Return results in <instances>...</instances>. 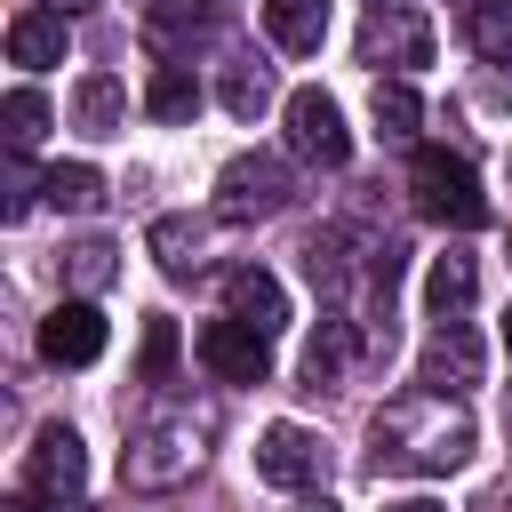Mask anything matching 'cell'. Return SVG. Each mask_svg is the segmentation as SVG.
<instances>
[{"label": "cell", "mask_w": 512, "mask_h": 512, "mask_svg": "<svg viewBox=\"0 0 512 512\" xmlns=\"http://www.w3.org/2000/svg\"><path fill=\"white\" fill-rule=\"evenodd\" d=\"M472 296H480V264H472V256H456V248H448V256H432V264H424V304H432L440 320H464V304H472Z\"/></svg>", "instance_id": "cell-17"}, {"label": "cell", "mask_w": 512, "mask_h": 512, "mask_svg": "<svg viewBox=\"0 0 512 512\" xmlns=\"http://www.w3.org/2000/svg\"><path fill=\"white\" fill-rule=\"evenodd\" d=\"M280 120H288V152H296V160H312V168H344V160H352L344 104H336L328 88H288Z\"/></svg>", "instance_id": "cell-5"}, {"label": "cell", "mask_w": 512, "mask_h": 512, "mask_svg": "<svg viewBox=\"0 0 512 512\" xmlns=\"http://www.w3.org/2000/svg\"><path fill=\"white\" fill-rule=\"evenodd\" d=\"M216 96H224V112H232V120H256V112L272 104V64L232 56V64H224V80H216Z\"/></svg>", "instance_id": "cell-18"}, {"label": "cell", "mask_w": 512, "mask_h": 512, "mask_svg": "<svg viewBox=\"0 0 512 512\" xmlns=\"http://www.w3.org/2000/svg\"><path fill=\"white\" fill-rule=\"evenodd\" d=\"M24 480H32V496L72 504V496L88 488V448H80V432H72V424H40V432H32V456H24Z\"/></svg>", "instance_id": "cell-6"}, {"label": "cell", "mask_w": 512, "mask_h": 512, "mask_svg": "<svg viewBox=\"0 0 512 512\" xmlns=\"http://www.w3.org/2000/svg\"><path fill=\"white\" fill-rule=\"evenodd\" d=\"M200 32H208V8H200V0H160V8H152V40L168 48L160 64H192L184 40H200Z\"/></svg>", "instance_id": "cell-22"}, {"label": "cell", "mask_w": 512, "mask_h": 512, "mask_svg": "<svg viewBox=\"0 0 512 512\" xmlns=\"http://www.w3.org/2000/svg\"><path fill=\"white\" fill-rule=\"evenodd\" d=\"M368 8H408V0H368Z\"/></svg>", "instance_id": "cell-33"}, {"label": "cell", "mask_w": 512, "mask_h": 512, "mask_svg": "<svg viewBox=\"0 0 512 512\" xmlns=\"http://www.w3.org/2000/svg\"><path fill=\"white\" fill-rule=\"evenodd\" d=\"M296 200V184H288V160H272V152H240V160H224V176H216V216L224 224H264V216H280Z\"/></svg>", "instance_id": "cell-4"}, {"label": "cell", "mask_w": 512, "mask_h": 512, "mask_svg": "<svg viewBox=\"0 0 512 512\" xmlns=\"http://www.w3.org/2000/svg\"><path fill=\"white\" fill-rule=\"evenodd\" d=\"M64 24H72V16H56V8H24V16L8 24V64H24V72L64 64Z\"/></svg>", "instance_id": "cell-14"}, {"label": "cell", "mask_w": 512, "mask_h": 512, "mask_svg": "<svg viewBox=\"0 0 512 512\" xmlns=\"http://www.w3.org/2000/svg\"><path fill=\"white\" fill-rule=\"evenodd\" d=\"M296 512H344V504H336V496H304Z\"/></svg>", "instance_id": "cell-30"}, {"label": "cell", "mask_w": 512, "mask_h": 512, "mask_svg": "<svg viewBox=\"0 0 512 512\" xmlns=\"http://www.w3.org/2000/svg\"><path fill=\"white\" fill-rule=\"evenodd\" d=\"M144 112H152V120H192V112H200V80H192V64H160L152 88H144Z\"/></svg>", "instance_id": "cell-20"}, {"label": "cell", "mask_w": 512, "mask_h": 512, "mask_svg": "<svg viewBox=\"0 0 512 512\" xmlns=\"http://www.w3.org/2000/svg\"><path fill=\"white\" fill-rule=\"evenodd\" d=\"M224 312L248 320L256 336H272V328H288V288H280L264 264H232V272H224Z\"/></svg>", "instance_id": "cell-12"}, {"label": "cell", "mask_w": 512, "mask_h": 512, "mask_svg": "<svg viewBox=\"0 0 512 512\" xmlns=\"http://www.w3.org/2000/svg\"><path fill=\"white\" fill-rule=\"evenodd\" d=\"M504 8H512V0H504Z\"/></svg>", "instance_id": "cell-35"}, {"label": "cell", "mask_w": 512, "mask_h": 512, "mask_svg": "<svg viewBox=\"0 0 512 512\" xmlns=\"http://www.w3.org/2000/svg\"><path fill=\"white\" fill-rule=\"evenodd\" d=\"M120 120H128V88H120L112 72H88V80L72 88V128H80V136H120Z\"/></svg>", "instance_id": "cell-16"}, {"label": "cell", "mask_w": 512, "mask_h": 512, "mask_svg": "<svg viewBox=\"0 0 512 512\" xmlns=\"http://www.w3.org/2000/svg\"><path fill=\"white\" fill-rule=\"evenodd\" d=\"M152 256H160L168 280H192V272H200V224H192V216H160V224H152Z\"/></svg>", "instance_id": "cell-21"}, {"label": "cell", "mask_w": 512, "mask_h": 512, "mask_svg": "<svg viewBox=\"0 0 512 512\" xmlns=\"http://www.w3.org/2000/svg\"><path fill=\"white\" fill-rule=\"evenodd\" d=\"M408 192H416V216H432V224H456V232L488 224V192H480V176H472L464 152L416 144V160H408Z\"/></svg>", "instance_id": "cell-2"}, {"label": "cell", "mask_w": 512, "mask_h": 512, "mask_svg": "<svg viewBox=\"0 0 512 512\" xmlns=\"http://www.w3.org/2000/svg\"><path fill=\"white\" fill-rule=\"evenodd\" d=\"M504 352H512V312H504Z\"/></svg>", "instance_id": "cell-34"}, {"label": "cell", "mask_w": 512, "mask_h": 512, "mask_svg": "<svg viewBox=\"0 0 512 512\" xmlns=\"http://www.w3.org/2000/svg\"><path fill=\"white\" fill-rule=\"evenodd\" d=\"M200 360H208V376H224V384H264L272 376V336H256L248 320H208L200 328Z\"/></svg>", "instance_id": "cell-8"}, {"label": "cell", "mask_w": 512, "mask_h": 512, "mask_svg": "<svg viewBox=\"0 0 512 512\" xmlns=\"http://www.w3.org/2000/svg\"><path fill=\"white\" fill-rule=\"evenodd\" d=\"M112 272H120V248H112V240H72V248H64V280H72V288L96 296V288H112Z\"/></svg>", "instance_id": "cell-24"}, {"label": "cell", "mask_w": 512, "mask_h": 512, "mask_svg": "<svg viewBox=\"0 0 512 512\" xmlns=\"http://www.w3.org/2000/svg\"><path fill=\"white\" fill-rule=\"evenodd\" d=\"M472 48L488 64H512V8L504 0H472Z\"/></svg>", "instance_id": "cell-27"}, {"label": "cell", "mask_w": 512, "mask_h": 512, "mask_svg": "<svg viewBox=\"0 0 512 512\" xmlns=\"http://www.w3.org/2000/svg\"><path fill=\"white\" fill-rule=\"evenodd\" d=\"M320 472H328V448L304 424H264V440H256V480L264 488H312Z\"/></svg>", "instance_id": "cell-9"}, {"label": "cell", "mask_w": 512, "mask_h": 512, "mask_svg": "<svg viewBox=\"0 0 512 512\" xmlns=\"http://www.w3.org/2000/svg\"><path fill=\"white\" fill-rule=\"evenodd\" d=\"M8 512H48V496H16V504H8Z\"/></svg>", "instance_id": "cell-32"}, {"label": "cell", "mask_w": 512, "mask_h": 512, "mask_svg": "<svg viewBox=\"0 0 512 512\" xmlns=\"http://www.w3.org/2000/svg\"><path fill=\"white\" fill-rule=\"evenodd\" d=\"M416 384L464 400V392L480 384V336H472L464 320H440V328L424 336V352H416Z\"/></svg>", "instance_id": "cell-7"}, {"label": "cell", "mask_w": 512, "mask_h": 512, "mask_svg": "<svg viewBox=\"0 0 512 512\" xmlns=\"http://www.w3.org/2000/svg\"><path fill=\"white\" fill-rule=\"evenodd\" d=\"M264 32H272V48H288V56H320V40H328V0H264Z\"/></svg>", "instance_id": "cell-15"}, {"label": "cell", "mask_w": 512, "mask_h": 512, "mask_svg": "<svg viewBox=\"0 0 512 512\" xmlns=\"http://www.w3.org/2000/svg\"><path fill=\"white\" fill-rule=\"evenodd\" d=\"M24 208H32V168H24V160H8V200H0V224H24Z\"/></svg>", "instance_id": "cell-28"}, {"label": "cell", "mask_w": 512, "mask_h": 512, "mask_svg": "<svg viewBox=\"0 0 512 512\" xmlns=\"http://www.w3.org/2000/svg\"><path fill=\"white\" fill-rule=\"evenodd\" d=\"M48 8H56V16H88L96 0H48Z\"/></svg>", "instance_id": "cell-31"}, {"label": "cell", "mask_w": 512, "mask_h": 512, "mask_svg": "<svg viewBox=\"0 0 512 512\" xmlns=\"http://www.w3.org/2000/svg\"><path fill=\"white\" fill-rule=\"evenodd\" d=\"M360 360V320H344V312H328L312 336H304V392H328V384H344V368Z\"/></svg>", "instance_id": "cell-13"}, {"label": "cell", "mask_w": 512, "mask_h": 512, "mask_svg": "<svg viewBox=\"0 0 512 512\" xmlns=\"http://www.w3.org/2000/svg\"><path fill=\"white\" fill-rule=\"evenodd\" d=\"M176 376V320L152 312L144 320V344H136V384H168Z\"/></svg>", "instance_id": "cell-25"}, {"label": "cell", "mask_w": 512, "mask_h": 512, "mask_svg": "<svg viewBox=\"0 0 512 512\" xmlns=\"http://www.w3.org/2000/svg\"><path fill=\"white\" fill-rule=\"evenodd\" d=\"M360 64H432V32H424V16H416V8H368Z\"/></svg>", "instance_id": "cell-11"}, {"label": "cell", "mask_w": 512, "mask_h": 512, "mask_svg": "<svg viewBox=\"0 0 512 512\" xmlns=\"http://www.w3.org/2000/svg\"><path fill=\"white\" fill-rule=\"evenodd\" d=\"M40 200H48V208H72V216H88V208H104V176H96L88 160H56V168L40 176Z\"/></svg>", "instance_id": "cell-19"}, {"label": "cell", "mask_w": 512, "mask_h": 512, "mask_svg": "<svg viewBox=\"0 0 512 512\" xmlns=\"http://www.w3.org/2000/svg\"><path fill=\"white\" fill-rule=\"evenodd\" d=\"M472 416H464V400H448V392H400V400H384L376 408V424H368V472L384 480V472H408V480H440V472H456V464H472Z\"/></svg>", "instance_id": "cell-1"}, {"label": "cell", "mask_w": 512, "mask_h": 512, "mask_svg": "<svg viewBox=\"0 0 512 512\" xmlns=\"http://www.w3.org/2000/svg\"><path fill=\"white\" fill-rule=\"evenodd\" d=\"M40 360H48V368H88V360H104V312H96L88 296L56 304V312L40 320Z\"/></svg>", "instance_id": "cell-10"}, {"label": "cell", "mask_w": 512, "mask_h": 512, "mask_svg": "<svg viewBox=\"0 0 512 512\" xmlns=\"http://www.w3.org/2000/svg\"><path fill=\"white\" fill-rule=\"evenodd\" d=\"M384 512H448V504H432V496H400V504H384Z\"/></svg>", "instance_id": "cell-29"}, {"label": "cell", "mask_w": 512, "mask_h": 512, "mask_svg": "<svg viewBox=\"0 0 512 512\" xmlns=\"http://www.w3.org/2000/svg\"><path fill=\"white\" fill-rule=\"evenodd\" d=\"M208 432H216V416H160V424H144L128 440V456H120V480L128 488H176L184 472H200Z\"/></svg>", "instance_id": "cell-3"}, {"label": "cell", "mask_w": 512, "mask_h": 512, "mask_svg": "<svg viewBox=\"0 0 512 512\" xmlns=\"http://www.w3.org/2000/svg\"><path fill=\"white\" fill-rule=\"evenodd\" d=\"M0 120H8V144H16V152H32V144L48 136V96H40V88H8Z\"/></svg>", "instance_id": "cell-26"}, {"label": "cell", "mask_w": 512, "mask_h": 512, "mask_svg": "<svg viewBox=\"0 0 512 512\" xmlns=\"http://www.w3.org/2000/svg\"><path fill=\"white\" fill-rule=\"evenodd\" d=\"M368 112H376V128H384V136H416L424 96H416L408 80H376V88H368Z\"/></svg>", "instance_id": "cell-23"}]
</instances>
